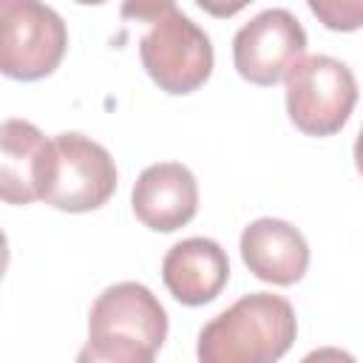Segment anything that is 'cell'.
Returning <instances> with one entry per match:
<instances>
[{
  "label": "cell",
  "instance_id": "9c48e42d",
  "mask_svg": "<svg viewBox=\"0 0 363 363\" xmlns=\"http://www.w3.org/2000/svg\"><path fill=\"white\" fill-rule=\"evenodd\" d=\"M241 261L247 269L267 284L292 286L306 275L309 267V244L298 227L284 218H255L244 227L241 241Z\"/></svg>",
  "mask_w": 363,
  "mask_h": 363
},
{
  "label": "cell",
  "instance_id": "6da1fadb",
  "mask_svg": "<svg viewBox=\"0 0 363 363\" xmlns=\"http://www.w3.org/2000/svg\"><path fill=\"white\" fill-rule=\"evenodd\" d=\"M167 340V312L139 281L111 284L88 312V346L79 360L150 363Z\"/></svg>",
  "mask_w": 363,
  "mask_h": 363
},
{
  "label": "cell",
  "instance_id": "4fadbf2b",
  "mask_svg": "<svg viewBox=\"0 0 363 363\" xmlns=\"http://www.w3.org/2000/svg\"><path fill=\"white\" fill-rule=\"evenodd\" d=\"M170 9H176V0H122L119 14L125 20H136V23H153L162 14H167Z\"/></svg>",
  "mask_w": 363,
  "mask_h": 363
},
{
  "label": "cell",
  "instance_id": "5bb4252c",
  "mask_svg": "<svg viewBox=\"0 0 363 363\" xmlns=\"http://www.w3.org/2000/svg\"><path fill=\"white\" fill-rule=\"evenodd\" d=\"M252 0H196L199 9H204L210 17H218V20H227L233 14H238L244 6H250Z\"/></svg>",
  "mask_w": 363,
  "mask_h": 363
},
{
  "label": "cell",
  "instance_id": "7c38bea8",
  "mask_svg": "<svg viewBox=\"0 0 363 363\" xmlns=\"http://www.w3.org/2000/svg\"><path fill=\"white\" fill-rule=\"evenodd\" d=\"M306 6L329 31L363 28V0H306Z\"/></svg>",
  "mask_w": 363,
  "mask_h": 363
},
{
  "label": "cell",
  "instance_id": "5b68a950",
  "mask_svg": "<svg viewBox=\"0 0 363 363\" xmlns=\"http://www.w3.org/2000/svg\"><path fill=\"white\" fill-rule=\"evenodd\" d=\"M139 60L159 91L184 96L210 79L216 54L204 28L179 9H170L147 23V31L139 40Z\"/></svg>",
  "mask_w": 363,
  "mask_h": 363
},
{
  "label": "cell",
  "instance_id": "9a60e30c",
  "mask_svg": "<svg viewBox=\"0 0 363 363\" xmlns=\"http://www.w3.org/2000/svg\"><path fill=\"white\" fill-rule=\"evenodd\" d=\"M354 167H357V173L363 176V125H360L357 139H354Z\"/></svg>",
  "mask_w": 363,
  "mask_h": 363
},
{
  "label": "cell",
  "instance_id": "8992f818",
  "mask_svg": "<svg viewBox=\"0 0 363 363\" xmlns=\"http://www.w3.org/2000/svg\"><path fill=\"white\" fill-rule=\"evenodd\" d=\"M68 48L62 17L43 0H0V71L34 82L51 77Z\"/></svg>",
  "mask_w": 363,
  "mask_h": 363
},
{
  "label": "cell",
  "instance_id": "2e32d148",
  "mask_svg": "<svg viewBox=\"0 0 363 363\" xmlns=\"http://www.w3.org/2000/svg\"><path fill=\"white\" fill-rule=\"evenodd\" d=\"M74 3H79V6H102L105 0H74Z\"/></svg>",
  "mask_w": 363,
  "mask_h": 363
},
{
  "label": "cell",
  "instance_id": "7a4b0ae2",
  "mask_svg": "<svg viewBox=\"0 0 363 363\" xmlns=\"http://www.w3.org/2000/svg\"><path fill=\"white\" fill-rule=\"evenodd\" d=\"M298 335L295 309L272 292H250L218 312L199 332L201 363H272L289 352Z\"/></svg>",
  "mask_w": 363,
  "mask_h": 363
},
{
  "label": "cell",
  "instance_id": "ba28073f",
  "mask_svg": "<svg viewBox=\"0 0 363 363\" xmlns=\"http://www.w3.org/2000/svg\"><path fill=\"white\" fill-rule=\"evenodd\" d=\"M130 207L153 233H176L190 224L199 210V184L182 162H156L145 167L133 184Z\"/></svg>",
  "mask_w": 363,
  "mask_h": 363
},
{
  "label": "cell",
  "instance_id": "8fae6325",
  "mask_svg": "<svg viewBox=\"0 0 363 363\" xmlns=\"http://www.w3.org/2000/svg\"><path fill=\"white\" fill-rule=\"evenodd\" d=\"M51 156V139L26 119L0 125V196L6 204H31L43 193Z\"/></svg>",
  "mask_w": 363,
  "mask_h": 363
},
{
  "label": "cell",
  "instance_id": "3957f363",
  "mask_svg": "<svg viewBox=\"0 0 363 363\" xmlns=\"http://www.w3.org/2000/svg\"><path fill=\"white\" fill-rule=\"evenodd\" d=\"M286 82V113L292 125L306 136L337 133L357 102V79L346 62L329 54L301 57Z\"/></svg>",
  "mask_w": 363,
  "mask_h": 363
},
{
  "label": "cell",
  "instance_id": "277c9868",
  "mask_svg": "<svg viewBox=\"0 0 363 363\" xmlns=\"http://www.w3.org/2000/svg\"><path fill=\"white\" fill-rule=\"evenodd\" d=\"M116 190V164L108 147L82 133H57L51 139L48 170L40 201L62 213H91L108 204Z\"/></svg>",
  "mask_w": 363,
  "mask_h": 363
},
{
  "label": "cell",
  "instance_id": "52a82bcc",
  "mask_svg": "<svg viewBox=\"0 0 363 363\" xmlns=\"http://www.w3.org/2000/svg\"><path fill=\"white\" fill-rule=\"evenodd\" d=\"M306 51V31L289 9H267L233 37V65L252 85H275Z\"/></svg>",
  "mask_w": 363,
  "mask_h": 363
},
{
  "label": "cell",
  "instance_id": "30bf717a",
  "mask_svg": "<svg viewBox=\"0 0 363 363\" xmlns=\"http://www.w3.org/2000/svg\"><path fill=\"white\" fill-rule=\"evenodd\" d=\"M162 281L184 306H204L230 281V261L218 241L193 235L173 244L162 258Z\"/></svg>",
  "mask_w": 363,
  "mask_h": 363
}]
</instances>
